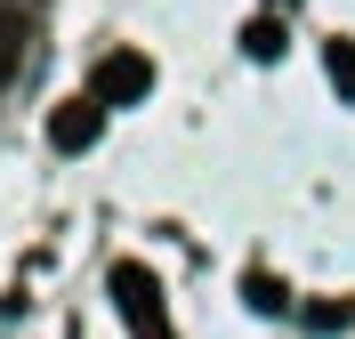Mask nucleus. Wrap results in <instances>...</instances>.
Segmentation results:
<instances>
[{"mask_svg": "<svg viewBox=\"0 0 355 339\" xmlns=\"http://www.w3.org/2000/svg\"><path fill=\"white\" fill-rule=\"evenodd\" d=\"M105 291H113V307H121V323H130V339H178V323H170V299H162L154 267L121 259V267L105 275Z\"/></svg>", "mask_w": 355, "mask_h": 339, "instance_id": "nucleus-1", "label": "nucleus"}, {"mask_svg": "<svg viewBox=\"0 0 355 339\" xmlns=\"http://www.w3.org/2000/svg\"><path fill=\"white\" fill-rule=\"evenodd\" d=\"M89 97H97V105H146V97H154V57H146V49H113V57H97Z\"/></svg>", "mask_w": 355, "mask_h": 339, "instance_id": "nucleus-2", "label": "nucleus"}, {"mask_svg": "<svg viewBox=\"0 0 355 339\" xmlns=\"http://www.w3.org/2000/svg\"><path fill=\"white\" fill-rule=\"evenodd\" d=\"M97 130H105V105H97V97H65V105L49 113V146H57V154H89V146H97Z\"/></svg>", "mask_w": 355, "mask_h": 339, "instance_id": "nucleus-3", "label": "nucleus"}, {"mask_svg": "<svg viewBox=\"0 0 355 339\" xmlns=\"http://www.w3.org/2000/svg\"><path fill=\"white\" fill-rule=\"evenodd\" d=\"M283 49H291V24H283V8H266V17H250V24H243V57H250V65H275Z\"/></svg>", "mask_w": 355, "mask_h": 339, "instance_id": "nucleus-4", "label": "nucleus"}, {"mask_svg": "<svg viewBox=\"0 0 355 339\" xmlns=\"http://www.w3.org/2000/svg\"><path fill=\"white\" fill-rule=\"evenodd\" d=\"M323 73H331L339 105H355V41H347V33H331V41H323Z\"/></svg>", "mask_w": 355, "mask_h": 339, "instance_id": "nucleus-5", "label": "nucleus"}, {"mask_svg": "<svg viewBox=\"0 0 355 339\" xmlns=\"http://www.w3.org/2000/svg\"><path fill=\"white\" fill-rule=\"evenodd\" d=\"M243 299L259 307V315H291V291H283V275H266V267H250V275H243Z\"/></svg>", "mask_w": 355, "mask_h": 339, "instance_id": "nucleus-6", "label": "nucleus"}, {"mask_svg": "<svg viewBox=\"0 0 355 339\" xmlns=\"http://www.w3.org/2000/svg\"><path fill=\"white\" fill-rule=\"evenodd\" d=\"M307 323H315V331H347L355 307H347V299H323V307H307Z\"/></svg>", "mask_w": 355, "mask_h": 339, "instance_id": "nucleus-7", "label": "nucleus"}, {"mask_svg": "<svg viewBox=\"0 0 355 339\" xmlns=\"http://www.w3.org/2000/svg\"><path fill=\"white\" fill-rule=\"evenodd\" d=\"M275 8H291V0H275Z\"/></svg>", "mask_w": 355, "mask_h": 339, "instance_id": "nucleus-8", "label": "nucleus"}]
</instances>
